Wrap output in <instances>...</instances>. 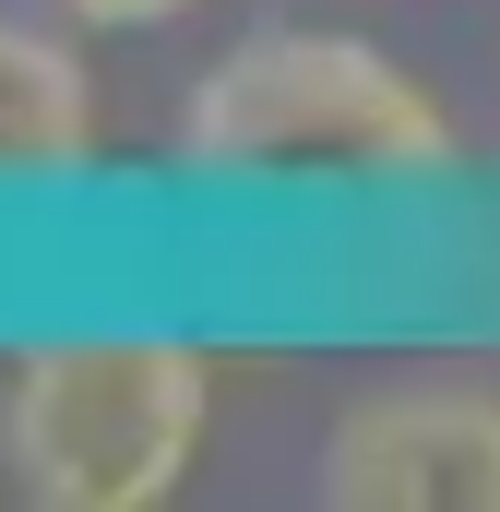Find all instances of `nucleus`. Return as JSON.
<instances>
[{
	"label": "nucleus",
	"mask_w": 500,
	"mask_h": 512,
	"mask_svg": "<svg viewBox=\"0 0 500 512\" xmlns=\"http://www.w3.org/2000/svg\"><path fill=\"white\" fill-rule=\"evenodd\" d=\"M453 155V108L346 24H250L179 96V167L203 191H429Z\"/></svg>",
	"instance_id": "1"
},
{
	"label": "nucleus",
	"mask_w": 500,
	"mask_h": 512,
	"mask_svg": "<svg viewBox=\"0 0 500 512\" xmlns=\"http://www.w3.org/2000/svg\"><path fill=\"white\" fill-rule=\"evenodd\" d=\"M215 429V358L155 322L36 334L0 370V465L36 512H155Z\"/></svg>",
	"instance_id": "2"
},
{
	"label": "nucleus",
	"mask_w": 500,
	"mask_h": 512,
	"mask_svg": "<svg viewBox=\"0 0 500 512\" xmlns=\"http://www.w3.org/2000/svg\"><path fill=\"white\" fill-rule=\"evenodd\" d=\"M334 512H500V393L489 382H381L322 429Z\"/></svg>",
	"instance_id": "3"
},
{
	"label": "nucleus",
	"mask_w": 500,
	"mask_h": 512,
	"mask_svg": "<svg viewBox=\"0 0 500 512\" xmlns=\"http://www.w3.org/2000/svg\"><path fill=\"white\" fill-rule=\"evenodd\" d=\"M96 72L72 48V24L48 12H0V191H72L96 167Z\"/></svg>",
	"instance_id": "4"
},
{
	"label": "nucleus",
	"mask_w": 500,
	"mask_h": 512,
	"mask_svg": "<svg viewBox=\"0 0 500 512\" xmlns=\"http://www.w3.org/2000/svg\"><path fill=\"white\" fill-rule=\"evenodd\" d=\"M60 24H108V36H155V24H179V12H203V0H48Z\"/></svg>",
	"instance_id": "5"
}]
</instances>
